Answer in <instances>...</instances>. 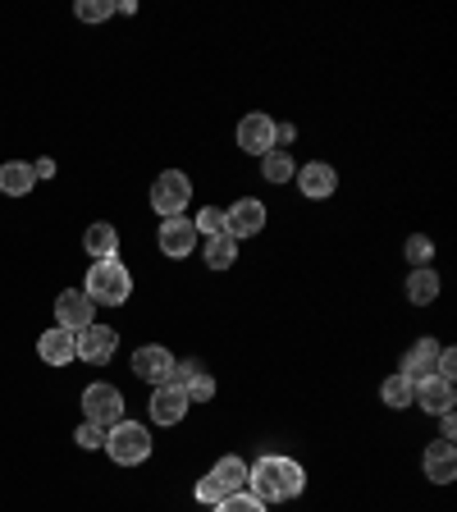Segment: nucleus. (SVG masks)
I'll return each mask as SVG.
<instances>
[{
    "instance_id": "nucleus-34",
    "label": "nucleus",
    "mask_w": 457,
    "mask_h": 512,
    "mask_svg": "<svg viewBox=\"0 0 457 512\" xmlns=\"http://www.w3.org/2000/svg\"><path fill=\"white\" fill-rule=\"evenodd\" d=\"M32 174H37V179H51V174H55V160H37V165H32Z\"/></svg>"
},
{
    "instance_id": "nucleus-8",
    "label": "nucleus",
    "mask_w": 457,
    "mask_h": 512,
    "mask_svg": "<svg viewBox=\"0 0 457 512\" xmlns=\"http://www.w3.org/2000/svg\"><path fill=\"white\" fill-rule=\"evenodd\" d=\"M74 348H78V357H83V362L106 366L110 357L119 352V330H110V325H87V330L74 334Z\"/></svg>"
},
{
    "instance_id": "nucleus-2",
    "label": "nucleus",
    "mask_w": 457,
    "mask_h": 512,
    "mask_svg": "<svg viewBox=\"0 0 457 512\" xmlns=\"http://www.w3.org/2000/svg\"><path fill=\"white\" fill-rule=\"evenodd\" d=\"M83 293H87L92 302H101V307H124L128 293H133V275H128V266L119 261V256H106V261H92Z\"/></svg>"
},
{
    "instance_id": "nucleus-32",
    "label": "nucleus",
    "mask_w": 457,
    "mask_h": 512,
    "mask_svg": "<svg viewBox=\"0 0 457 512\" xmlns=\"http://www.w3.org/2000/svg\"><path fill=\"white\" fill-rule=\"evenodd\" d=\"M453 435H457V421H453V412H444V416H439V439H448V444H453Z\"/></svg>"
},
{
    "instance_id": "nucleus-9",
    "label": "nucleus",
    "mask_w": 457,
    "mask_h": 512,
    "mask_svg": "<svg viewBox=\"0 0 457 512\" xmlns=\"http://www.w3.org/2000/svg\"><path fill=\"white\" fill-rule=\"evenodd\" d=\"M133 375L147 384H170L174 380V352L160 348V343H147V348L133 352Z\"/></svg>"
},
{
    "instance_id": "nucleus-3",
    "label": "nucleus",
    "mask_w": 457,
    "mask_h": 512,
    "mask_svg": "<svg viewBox=\"0 0 457 512\" xmlns=\"http://www.w3.org/2000/svg\"><path fill=\"white\" fill-rule=\"evenodd\" d=\"M106 453H110V462H119V467H138V462L151 458V430L124 416L119 426L106 430Z\"/></svg>"
},
{
    "instance_id": "nucleus-6",
    "label": "nucleus",
    "mask_w": 457,
    "mask_h": 512,
    "mask_svg": "<svg viewBox=\"0 0 457 512\" xmlns=\"http://www.w3.org/2000/svg\"><path fill=\"white\" fill-rule=\"evenodd\" d=\"M55 325H60V330H69V334L96 325V302L87 298L83 288H64L60 298H55Z\"/></svg>"
},
{
    "instance_id": "nucleus-11",
    "label": "nucleus",
    "mask_w": 457,
    "mask_h": 512,
    "mask_svg": "<svg viewBox=\"0 0 457 512\" xmlns=\"http://www.w3.org/2000/svg\"><path fill=\"white\" fill-rule=\"evenodd\" d=\"M197 224L188 220V215H170V220L160 224V252L165 256H174V261H179V256H192V247H197Z\"/></svg>"
},
{
    "instance_id": "nucleus-22",
    "label": "nucleus",
    "mask_w": 457,
    "mask_h": 512,
    "mask_svg": "<svg viewBox=\"0 0 457 512\" xmlns=\"http://www.w3.org/2000/svg\"><path fill=\"white\" fill-rule=\"evenodd\" d=\"M407 298L416 302V307H430V302L439 298V275L430 266L412 270V279H407Z\"/></svg>"
},
{
    "instance_id": "nucleus-5",
    "label": "nucleus",
    "mask_w": 457,
    "mask_h": 512,
    "mask_svg": "<svg viewBox=\"0 0 457 512\" xmlns=\"http://www.w3.org/2000/svg\"><path fill=\"white\" fill-rule=\"evenodd\" d=\"M83 416L92 421V426H101V430H110V426H119L124 421V394H119L115 384H87L83 389Z\"/></svg>"
},
{
    "instance_id": "nucleus-26",
    "label": "nucleus",
    "mask_w": 457,
    "mask_h": 512,
    "mask_svg": "<svg viewBox=\"0 0 457 512\" xmlns=\"http://www.w3.org/2000/svg\"><path fill=\"white\" fill-rule=\"evenodd\" d=\"M215 512H266V503L256 499L252 490H243V494H224V499L215 503Z\"/></svg>"
},
{
    "instance_id": "nucleus-33",
    "label": "nucleus",
    "mask_w": 457,
    "mask_h": 512,
    "mask_svg": "<svg viewBox=\"0 0 457 512\" xmlns=\"http://www.w3.org/2000/svg\"><path fill=\"white\" fill-rule=\"evenodd\" d=\"M293 138H298V128L293 124H275V147L279 142H293Z\"/></svg>"
},
{
    "instance_id": "nucleus-31",
    "label": "nucleus",
    "mask_w": 457,
    "mask_h": 512,
    "mask_svg": "<svg viewBox=\"0 0 457 512\" xmlns=\"http://www.w3.org/2000/svg\"><path fill=\"white\" fill-rule=\"evenodd\" d=\"M74 439H78V444H83V448H101V444H106V430H101V426H92V421H83Z\"/></svg>"
},
{
    "instance_id": "nucleus-23",
    "label": "nucleus",
    "mask_w": 457,
    "mask_h": 512,
    "mask_svg": "<svg viewBox=\"0 0 457 512\" xmlns=\"http://www.w3.org/2000/svg\"><path fill=\"white\" fill-rule=\"evenodd\" d=\"M261 174H266V183H288L293 174H298V165H293V156H288V147H275L261 156Z\"/></svg>"
},
{
    "instance_id": "nucleus-7",
    "label": "nucleus",
    "mask_w": 457,
    "mask_h": 512,
    "mask_svg": "<svg viewBox=\"0 0 457 512\" xmlns=\"http://www.w3.org/2000/svg\"><path fill=\"white\" fill-rule=\"evenodd\" d=\"M261 229H266V202H256V197H243V202H234L224 211V234L234 238V243L256 238Z\"/></svg>"
},
{
    "instance_id": "nucleus-10",
    "label": "nucleus",
    "mask_w": 457,
    "mask_h": 512,
    "mask_svg": "<svg viewBox=\"0 0 457 512\" xmlns=\"http://www.w3.org/2000/svg\"><path fill=\"white\" fill-rule=\"evenodd\" d=\"M188 394H183L179 384H156V394H151V421L156 426H179L183 416H188Z\"/></svg>"
},
{
    "instance_id": "nucleus-12",
    "label": "nucleus",
    "mask_w": 457,
    "mask_h": 512,
    "mask_svg": "<svg viewBox=\"0 0 457 512\" xmlns=\"http://www.w3.org/2000/svg\"><path fill=\"white\" fill-rule=\"evenodd\" d=\"M412 403L421 407V412H435V416L453 412V403H457V394H453V380H439V375H426V380H416V389H412Z\"/></svg>"
},
{
    "instance_id": "nucleus-29",
    "label": "nucleus",
    "mask_w": 457,
    "mask_h": 512,
    "mask_svg": "<svg viewBox=\"0 0 457 512\" xmlns=\"http://www.w3.org/2000/svg\"><path fill=\"white\" fill-rule=\"evenodd\" d=\"M430 256H435V243H430L426 234H412V238H407V261H412L416 270L430 266Z\"/></svg>"
},
{
    "instance_id": "nucleus-13",
    "label": "nucleus",
    "mask_w": 457,
    "mask_h": 512,
    "mask_svg": "<svg viewBox=\"0 0 457 512\" xmlns=\"http://www.w3.org/2000/svg\"><path fill=\"white\" fill-rule=\"evenodd\" d=\"M238 147H243L247 156H266V151H275V119L270 115H247L243 124H238Z\"/></svg>"
},
{
    "instance_id": "nucleus-19",
    "label": "nucleus",
    "mask_w": 457,
    "mask_h": 512,
    "mask_svg": "<svg viewBox=\"0 0 457 512\" xmlns=\"http://www.w3.org/2000/svg\"><path fill=\"white\" fill-rule=\"evenodd\" d=\"M32 183H37V174H32L28 160H5L0 165V192L5 197H28Z\"/></svg>"
},
{
    "instance_id": "nucleus-28",
    "label": "nucleus",
    "mask_w": 457,
    "mask_h": 512,
    "mask_svg": "<svg viewBox=\"0 0 457 512\" xmlns=\"http://www.w3.org/2000/svg\"><path fill=\"white\" fill-rule=\"evenodd\" d=\"M74 14L83 23H101V19H110V14H115V5H110V0H78Z\"/></svg>"
},
{
    "instance_id": "nucleus-24",
    "label": "nucleus",
    "mask_w": 457,
    "mask_h": 512,
    "mask_svg": "<svg viewBox=\"0 0 457 512\" xmlns=\"http://www.w3.org/2000/svg\"><path fill=\"white\" fill-rule=\"evenodd\" d=\"M412 389L416 384L407 380L403 371H394L389 380L380 384V398H384V407H394V412H403V407H412Z\"/></svg>"
},
{
    "instance_id": "nucleus-18",
    "label": "nucleus",
    "mask_w": 457,
    "mask_h": 512,
    "mask_svg": "<svg viewBox=\"0 0 457 512\" xmlns=\"http://www.w3.org/2000/svg\"><path fill=\"white\" fill-rule=\"evenodd\" d=\"M421 467H426V476L435 480V485H448V480L457 476V453H453V444H448V439H435V444L426 448Z\"/></svg>"
},
{
    "instance_id": "nucleus-14",
    "label": "nucleus",
    "mask_w": 457,
    "mask_h": 512,
    "mask_svg": "<svg viewBox=\"0 0 457 512\" xmlns=\"http://www.w3.org/2000/svg\"><path fill=\"white\" fill-rule=\"evenodd\" d=\"M174 384L188 394V403H211L215 398V380L202 371V362H174Z\"/></svg>"
},
{
    "instance_id": "nucleus-17",
    "label": "nucleus",
    "mask_w": 457,
    "mask_h": 512,
    "mask_svg": "<svg viewBox=\"0 0 457 512\" xmlns=\"http://www.w3.org/2000/svg\"><path fill=\"white\" fill-rule=\"evenodd\" d=\"M435 357H439V343L435 339H416L412 348L403 352V366H398V371L416 384V380H426V375H435Z\"/></svg>"
},
{
    "instance_id": "nucleus-25",
    "label": "nucleus",
    "mask_w": 457,
    "mask_h": 512,
    "mask_svg": "<svg viewBox=\"0 0 457 512\" xmlns=\"http://www.w3.org/2000/svg\"><path fill=\"white\" fill-rule=\"evenodd\" d=\"M202 256H206V266L211 270H229L238 261V243L229 234H220V238H206V247H202Z\"/></svg>"
},
{
    "instance_id": "nucleus-1",
    "label": "nucleus",
    "mask_w": 457,
    "mask_h": 512,
    "mask_svg": "<svg viewBox=\"0 0 457 512\" xmlns=\"http://www.w3.org/2000/svg\"><path fill=\"white\" fill-rule=\"evenodd\" d=\"M247 490L261 503L298 499V494L307 490V471H302V462L284 458V453H261V458L247 467Z\"/></svg>"
},
{
    "instance_id": "nucleus-16",
    "label": "nucleus",
    "mask_w": 457,
    "mask_h": 512,
    "mask_svg": "<svg viewBox=\"0 0 457 512\" xmlns=\"http://www.w3.org/2000/svg\"><path fill=\"white\" fill-rule=\"evenodd\" d=\"M37 357H42L46 366H69L78 357V348H74V334L69 330H60V325H55V330H46L42 339H37Z\"/></svg>"
},
{
    "instance_id": "nucleus-21",
    "label": "nucleus",
    "mask_w": 457,
    "mask_h": 512,
    "mask_svg": "<svg viewBox=\"0 0 457 512\" xmlns=\"http://www.w3.org/2000/svg\"><path fill=\"white\" fill-rule=\"evenodd\" d=\"M83 247H87V256H96V261H106V256H115L119 252V229L115 224H92L83 234Z\"/></svg>"
},
{
    "instance_id": "nucleus-27",
    "label": "nucleus",
    "mask_w": 457,
    "mask_h": 512,
    "mask_svg": "<svg viewBox=\"0 0 457 512\" xmlns=\"http://www.w3.org/2000/svg\"><path fill=\"white\" fill-rule=\"evenodd\" d=\"M197 234H206V238H220L224 234V211L220 206H202V211H197Z\"/></svg>"
},
{
    "instance_id": "nucleus-30",
    "label": "nucleus",
    "mask_w": 457,
    "mask_h": 512,
    "mask_svg": "<svg viewBox=\"0 0 457 512\" xmlns=\"http://www.w3.org/2000/svg\"><path fill=\"white\" fill-rule=\"evenodd\" d=\"M192 494H197V503H206V508H215V503L224 499V490H220V485H215V476H202V480H197V490H192Z\"/></svg>"
},
{
    "instance_id": "nucleus-15",
    "label": "nucleus",
    "mask_w": 457,
    "mask_h": 512,
    "mask_svg": "<svg viewBox=\"0 0 457 512\" xmlns=\"http://www.w3.org/2000/svg\"><path fill=\"white\" fill-rule=\"evenodd\" d=\"M293 179H298V188L307 192L311 202H320V197H334V188H339V174H334V165H320V160L302 165Z\"/></svg>"
},
{
    "instance_id": "nucleus-20",
    "label": "nucleus",
    "mask_w": 457,
    "mask_h": 512,
    "mask_svg": "<svg viewBox=\"0 0 457 512\" xmlns=\"http://www.w3.org/2000/svg\"><path fill=\"white\" fill-rule=\"evenodd\" d=\"M211 476H215V485H220L224 494H243L247 490V462L234 458V453H224V458L211 467Z\"/></svg>"
},
{
    "instance_id": "nucleus-4",
    "label": "nucleus",
    "mask_w": 457,
    "mask_h": 512,
    "mask_svg": "<svg viewBox=\"0 0 457 512\" xmlns=\"http://www.w3.org/2000/svg\"><path fill=\"white\" fill-rule=\"evenodd\" d=\"M192 202V183L183 170H165L156 183H151V211L160 215V220H170V215H183Z\"/></svg>"
}]
</instances>
